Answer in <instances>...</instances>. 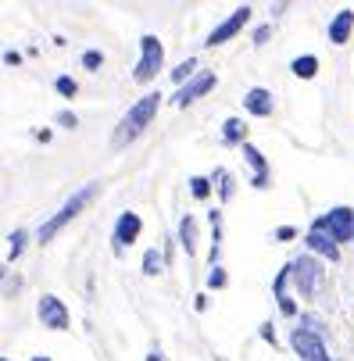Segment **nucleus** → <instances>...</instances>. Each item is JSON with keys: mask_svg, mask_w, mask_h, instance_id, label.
I'll use <instances>...</instances> for the list:
<instances>
[{"mask_svg": "<svg viewBox=\"0 0 354 361\" xmlns=\"http://www.w3.org/2000/svg\"><path fill=\"white\" fill-rule=\"evenodd\" d=\"M158 104H161V94H147V97H140L129 111H126V118L118 122V129H115V136H111V143L115 147H126V143H133L147 126H151V118L158 115Z\"/></svg>", "mask_w": 354, "mask_h": 361, "instance_id": "obj_1", "label": "nucleus"}, {"mask_svg": "<svg viewBox=\"0 0 354 361\" xmlns=\"http://www.w3.org/2000/svg\"><path fill=\"white\" fill-rule=\"evenodd\" d=\"M261 340H269V344H276V333H272L269 325H261Z\"/></svg>", "mask_w": 354, "mask_h": 361, "instance_id": "obj_30", "label": "nucleus"}, {"mask_svg": "<svg viewBox=\"0 0 354 361\" xmlns=\"http://www.w3.org/2000/svg\"><path fill=\"white\" fill-rule=\"evenodd\" d=\"M54 89H57V94H61V97H68V101H72V97L79 94V82H75L72 75H57V82H54Z\"/></svg>", "mask_w": 354, "mask_h": 361, "instance_id": "obj_20", "label": "nucleus"}, {"mask_svg": "<svg viewBox=\"0 0 354 361\" xmlns=\"http://www.w3.org/2000/svg\"><path fill=\"white\" fill-rule=\"evenodd\" d=\"M179 244L186 247V254L197 251V222H193V215H186V219L179 222Z\"/></svg>", "mask_w": 354, "mask_h": 361, "instance_id": "obj_16", "label": "nucleus"}, {"mask_svg": "<svg viewBox=\"0 0 354 361\" xmlns=\"http://www.w3.org/2000/svg\"><path fill=\"white\" fill-rule=\"evenodd\" d=\"M222 143H226V147H233V143L244 147V143H247V126L240 122V118H229V122L222 126Z\"/></svg>", "mask_w": 354, "mask_h": 361, "instance_id": "obj_15", "label": "nucleus"}, {"mask_svg": "<svg viewBox=\"0 0 354 361\" xmlns=\"http://www.w3.org/2000/svg\"><path fill=\"white\" fill-rule=\"evenodd\" d=\"M22 251H25V233L15 229V233H11V247H8V261H18Z\"/></svg>", "mask_w": 354, "mask_h": 361, "instance_id": "obj_21", "label": "nucleus"}, {"mask_svg": "<svg viewBox=\"0 0 354 361\" xmlns=\"http://www.w3.org/2000/svg\"><path fill=\"white\" fill-rule=\"evenodd\" d=\"M4 361H11V358H4Z\"/></svg>", "mask_w": 354, "mask_h": 361, "instance_id": "obj_33", "label": "nucleus"}, {"mask_svg": "<svg viewBox=\"0 0 354 361\" xmlns=\"http://www.w3.org/2000/svg\"><path fill=\"white\" fill-rule=\"evenodd\" d=\"M140 229H143V222H140L136 212H122V215H118V222H115V251L122 254L129 244H136Z\"/></svg>", "mask_w": 354, "mask_h": 361, "instance_id": "obj_8", "label": "nucleus"}, {"mask_svg": "<svg viewBox=\"0 0 354 361\" xmlns=\"http://www.w3.org/2000/svg\"><path fill=\"white\" fill-rule=\"evenodd\" d=\"M161 61H165L161 40H158V36H140V65H136L133 79H136V82H151V79L158 75Z\"/></svg>", "mask_w": 354, "mask_h": 361, "instance_id": "obj_4", "label": "nucleus"}, {"mask_svg": "<svg viewBox=\"0 0 354 361\" xmlns=\"http://www.w3.org/2000/svg\"><path fill=\"white\" fill-rule=\"evenodd\" d=\"M193 72H197V61H193V57H186V61H183L179 68H175V72H172V79H175V82H183V86H186V79H190Z\"/></svg>", "mask_w": 354, "mask_h": 361, "instance_id": "obj_22", "label": "nucleus"}, {"mask_svg": "<svg viewBox=\"0 0 354 361\" xmlns=\"http://www.w3.org/2000/svg\"><path fill=\"white\" fill-rule=\"evenodd\" d=\"M33 361H50V358H33Z\"/></svg>", "mask_w": 354, "mask_h": 361, "instance_id": "obj_32", "label": "nucleus"}, {"mask_svg": "<svg viewBox=\"0 0 354 361\" xmlns=\"http://www.w3.org/2000/svg\"><path fill=\"white\" fill-rule=\"evenodd\" d=\"M293 236H297V229H293V226H279V229H276V240H279V244H290Z\"/></svg>", "mask_w": 354, "mask_h": 361, "instance_id": "obj_26", "label": "nucleus"}, {"mask_svg": "<svg viewBox=\"0 0 354 361\" xmlns=\"http://www.w3.org/2000/svg\"><path fill=\"white\" fill-rule=\"evenodd\" d=\"M36 311H40V322H43L47 329H68V322H72V318H68V308H65L54 293H43V297H40V308H36Z\"/></svg>", "mask_w": 354, "mask_h": 361, "instance_id": "obj_7", "label": "nucleus"}, {"mask_svg": "<svg viewBox=\"0 0 354 361\" xmlns=\"http://www.w3.org/2000/svg\"><path fill=\"white\" fill-rule=\"evenodd\" d=\"M244 108H247L251 115H258V118H269V115H272V108H276V101H272L269 89L254 86V89H247V94H244Z\"/></svg>", "mask_w": 354, "mask_h": 361, "instance_id": "obj_11", "label": "nucleus"}, {"mask_svg": "<svg viewBox=\"0 0 354 361\" xmlns=\"http://www.w3.org/2000/svg\"><path fill=\"white\" fill-rule=\"evenodd\" d=\"M190 193H193L197 200H208V193H212V179L193 175V179H190Z\"/></svg>", "mask_w": 354, "mask_h": 361, "instance_id": "obj_19", "label": "nucleus"}, {"mask_svg": "<svg viewBox=\"0 0 354 361\" xmlns=\"http://www.w3.org/2000/svg\"><path fill=\"white\" fill-rule=\"evenodd\" d=\"M311 229H315V233L333 236L337 244H344V240H354V212H351V207H333L330 215L315 219V222H311Z\"/></svg>", "mask_w": 354, "mask_h": 361, "instance_id": "obj_3", "label": "nucleus"}, {"mask_svg": "<svg viewBox=\"0 0 354 361\" xmlns=\"http://www.w3.org/2000/svg\"><path fill=\"white\" fill-rule=\"evenodd\" d=\"M351 25H354V11L351 8H344V11H337V18L330 22V43H347V36H351Z\"/></svg>", "mask_w": 354, "mask_h": 361, "instance_id": "obj_13", "label": "nucleus"}, {"mask_svg": "<svg viewBox=\"0 0 354 361\" xmlns=\"http://www.w3.org/2000/svg\"><path fill=\"white\" fill-rule=\"evenodd\" d=\"M244 158H247V165L254 168L251 186H254V190H265V186H269V161H265V158H261V150H258V147H251V143H244Z\"/></svg>", "mask_w": 354, "mask_h": 361, "instance_id": "obj_12", "label": "nucleus"}, {"mask_svg": "<svg viewBox=\"0 0 354 361\" xmlns=\"http://www.w3.org/2000/svg\"><path fill=\"white\" fill-rule=\"evenodd\" d=\"M101 65H104V54H101V50H86V54H82V68H86V72H97Z\"/></svg>", "mask_w": 354, "mask_h": 361, "instance_id": "obj_24", "label": "nucleus"}, {"mask_svg": "<svg viewBox=\"0 0 354 361\" xmlns=\"http://www.w3.org/2000/svg\"><path fill=\"white\" fill-rule=\"evenodd\" d=\"M215 183H219V190H222V200H229V197H233V175H229L226 168H219V172H215Z\"/></svg>", "mask_w": 354, "mask_h": 361, "instance_id": "obj_23", "label": "nucleus"}, {"mask_svg": "<svg viewBox=\"0 0 354 361\" xmlns=\"http://www.w3.org/2000/svg\"><path fill=\"white\" fill-rule=\"evenodd\" d=\"M97 190H101V183H86L82 190H75V193L65 200V207H61V212H57L54 219H47V222L40 226V244H50V240H54L57 233H61V226H65V222H72V219L82 212V207H86V204H90V200L97 197Z\"/></svg>", "mask_w": 354, "mask_h": 361, "instance_id": "obj_2", "label": "nucleus"}, {"mask_svg": "<svg viewBox=\"0 0 354 361\" xmlns=\"http://www.w3.org/2000/svg\"><path fill=\"white\" fill-rule=\"evenodd\" d=\"M247 22H251V8L244 4V8H236V11H233V15H229V18H226V22L219 25V29H212V36L204 40V43H208V47H219V43L233 40V36L240 33V29H244Z\"/></svg>", "mask_w": 354, "mask_h": 361, "instance_id": "obj_6", "label": "nucleus"}, {"mask_svg": "<svg viewBox=\"0 0 354 361\" xmlns=\"http://www.w3.org/2000/svg\"><path fill=\"white\" fill-rule=\"evenodd\" d=\"M161 268H165V254L151 247V251H147V254H143V276H158V272H161Z\"/></svg>", "mask_w": 354, "mask_h": 361, "instance_id": "obj_18", "label": "nucleus"}, {"mask_svg": "<svg viewBox=\"0 0 354 361\" xmlns=\"http://www.w3.org/2000/svg\"><path fill=\"white\" fill-rule=\"evenodd\" d=\"M269 33H272V25H258V33H254V43L261 47L265 40H269Z\"/></svg>", "mask_w": 354, "mask_h": 361, "instance_id": "obj_28", "label": "nucleus"}, {"mask_svg": "<svg viewBox=\"0 0 354 361\" xmlns=\"http://www.w3.org/2000/svg\"><path fill=\"white\" fill-rule=\"evenodd\" d=\"M57 126H65V129H75V126H79V118H75L72 111H61V115H57Z\"/></svg>", "mask_w": 354, "mask_h": 361, "instance_id": "obj_27", "label": "nucleus"}, {"mask_svg": "<svg viewBox=\"0 0 354 361\" xmlns=\"http://www.w3.org/2000/svg\"><path fill=\"white\" fill-rule=\"evenodd\" d=\"M215 82H219V79H215V72H200V75H193L186 86H179V94H175V108L193 104L200 94H208V89H212Z\"/></svg>", "mask_w": 354, "mask_h": 361, "instance_id": "obj_9", "label": "nucleus"}, {"mask_svg": "<svg viewBox=\"0 0 354 361\" xmlns=\"http://www.w3.org/2000/svg\"><path fill=\"white\" fill-rule=\"evenodd\" d=\"M226 283H229V276H226V268L212 265V272H208V286H212V290H222Z\"/></svg>", "mask_w": 354, "mask_h": 361, "instance_id": "obj_25", "label": "nucleus"}, {"mask_svg": "<svg viewBox=\"0 0 354 361\" xmlns=\"http://www.w3.org/2000/svg\"><path fill=\"white\" fill-rule=\"evenodd\" d=\"M304 244H308L311 251H318L322 258H330V261H337V258H340L337 240H333V236H326V233H315V229H311V233L304 236Z\"/></svg>", "mask_w": 354, "mask_h": 361, "instance_id": "obj_14", "label": "nucleus"}, {"mask_svg": "<svg viewBox=\"0 0 354 361\" xmlns=\"http://www.w3.org/2000/svg\"><path fill=\"white\" fill-rule=\"evenodd\" d=\"M147 361H161V354H158V351H151V354H147Z\"/></svg>", "mask_w": 354, "mask_h": 361, "instance_id": "obj_31", "label": "nucleus"}, {"mask_svg": "<svg viewBox=\"0 0 354 361\" xmlns=\"http://www.w3.org/2000/svg\"><path fill=\"white\" fill-rule=\"evenodd\" d=\"M293 75H301V79H315V72H318V57L315 54H304V57H293Z\"/></svg>", "mask_w": 354, "mask_h": 361, "instance_id": "obj_17", "label": "nucleus"}, {"mask_svg": "<svg viewBox=\"0 0 354 361\" xmlns=\"http://www.w3.org/2000/svg\"><path fill=\"white\" fill-rule=\"evenodd\" d=\"M4 61H8L11 68H18V65H22V54H18V50H8V54H4Z\"/></svg>", "mask_w": 354, "mask_h": 361, "instance_id": "obj_29", "label": "nucleus"}, {"mask_svg": "<svg viewBox=\"0 0 354 361\" xmlns=\"http://www.w3.org/2000/svg\"><path fill=\"white\" fill-rule=\"evenodd\" d=\"M293 276H297L301 293H315V286L322 279V268H318L315 258H297V261H293Z\"/></svg>", "mask_w": 354, "mask_h": 361, "instance_id": "obj_10", "label": "nucleus"}, {"mask_svg": "<svg viewBox=\"0 0 354 361\" xmlns=\"http://www.w3.org/2000/svg\"><path fill=\"white\" fill-rule=\"evenodd\" d=\"M290 344H293V351H297L304 361H330V354H326V347H322V340L315 337V333H308V329H293L290 333Z\"/></svg>", "mask_w": 354, "mask_h": 361, "instance_id": "obj_5", "label": "nucleus"}]
</instances>
